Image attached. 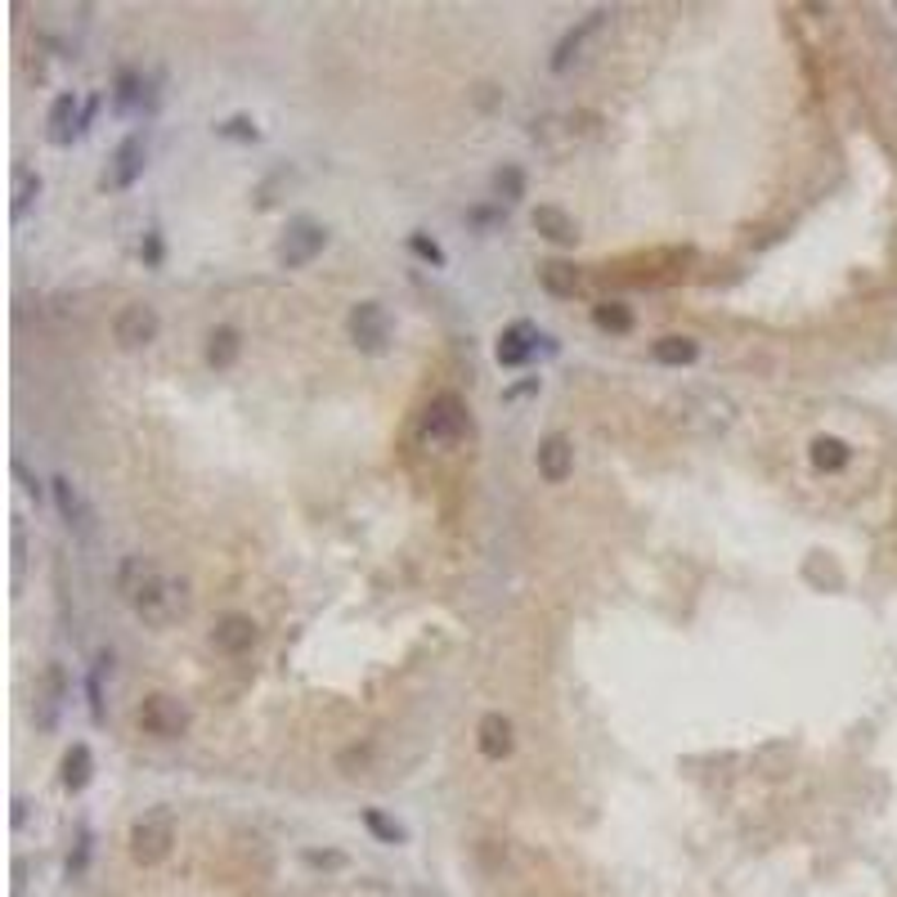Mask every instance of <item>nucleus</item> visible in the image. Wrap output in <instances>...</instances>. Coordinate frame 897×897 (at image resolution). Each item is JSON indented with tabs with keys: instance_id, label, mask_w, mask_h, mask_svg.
<instances>
[{
	"instance_id": "nucleus-25",
	"label": "nucleus",
	"mask_w": 897,
	"mask_h": 897,
	"mask_svg": "<svg viewBox=\"0 0 897 897\" xmlns=\"http://www.w3.org/2000/svg\"><path fill=\"white\" fill-rule=\"evenodd\" d=\"M139 100H145V77H139L135 68H122L117 81H113V108H117V113H130Z\"/></svg>"
},
{
	"instance_id": "nucleus-21",
	"label": "nucleus",
	"mask_w": 897,
	"mask_h": 897,
	"mask_svg": "<svg viewBox=\"0 0 897 897\" xmlns=\"http://www.w3.org/2000/svg\"><path fill=\"white\" fill-rule=\"evenodd\" d=\"M633 310L624 301H597L593 306V327L597 333H610V337H629L633 333Z\"/></svg>"
},
{
	"instance_id": "nucleus-12",
	"label": "nucleus",
	"mask_w": 897,
	"mask_h": 897,
	"mask_svg": "<svg viewBox=\"0 0 897 897\" xmlns=\"http://www.w3.org/2000/svg\"><path fill=\"white\" fill-rule=\"evenodd\" d=\"M571 471H575V445H571V436H561V432L543 436V440H539V476H543L548 485H561V481H571Z\"/></svg>"
},
{
	"instance_id": "nucleus-3",
	"label": "nucleus",
	"mask_w": 897,
	"mask_h": 897,
	"mask_svg": "<svg viewBox=\"0 0 897 897\" xmlns=\"http://www.w3.org/2000/svg\"><path fill=\"white\" fill-rule=\"evenodd\" d=\"M467 432H471V409H467V400L453 395V391L436 395V400L427 404V413H422V422H417L422 445H436V449H440V445H458Z\"/></svg>"
},
{
	"instance_id": "nucleus-4",
	"label": "nucleus",
	"mask_w": 897,
	"mask_h": 897,
	"mask_svg": "<svg viewBox=\"0 0 897 897\" xmlns=\"http://www.w3.org/2000/svg\"><path fill=\"white\" fill-rule=\"evenodd\" d=\"M171 843H175V817H171V808H149L145 817H139L135 826H130V858L139 862V866H158V862H166V853H171Z\"/></svg>"
},
{
	"instance_id": "nucleus-11",
	"label": "nucleus",
	"mask_w": 897,
	"mask_h": 897,
	"mask_svg": "<svg viewBox=\"0 0 897 897\" xmlns=\"http://www.w3.org/2000/svg\"><path fill=\"white\" fill-rule=\"evenodd\" d=\"M256 620L252 616H239V610H229V616H220L216 620V629H211V646L220 651V655H248L252 646H256Z\"/></svg>"
},
{
	"instance_id": "nucleus-33",
	"label": "nucleus",
	"mask_w": 897,
	"mask_h": 897,
	"mask_svg": "<svg viewBox=\"0 0 897 897\" xmlns=\"http://www.w3.org/2000/svg\"><path fill=\"white\" fill-rule=\"evenodd\" d=\"M139 256H145V265H162V233L158 229L145 233V248H139Z\"/></svg>"
},
{
	"instance_id": "nucleus-7",
	"label": "nucleus",
	"mask_w": 897,
	"mask_h": 897,
	"mask_svg": "<svg viewBox=\"0 0 897 897\" xmlns=\"http://www.w3.org/2000/svg\"><path fill=\"white\" fill-rule=\"evenodd\" d=\"M327 248V229L310 216H297L288 229H283V243H278V265L283 269H306L319 252Z\"/></svg>"
},
{
	"instance_id": "nucleus-5",
	"label": "nucleus",
	"mask_w": 897,
	"mask_h": 897,
	"mask_svg": "<svg viewBox=\"0 0 897 897\" xmlns=\"http://www.w3.org/2000/svg\"><path fill=\"white\" fill-rule=\"evenodd\" d=\"M139 732H149V736H158V740H180V736H188V723H194V714H188V704L184 700H175V695H166V691H153V695H145L139 700Z\"/></svg>"
},
{
	"instance_id": "nucleus-36",
	"label": "nucleus",
	"mask_w": 897,
	"mask_h": 897,
	"mask_svg": "<svg viewBox=\"0 0 897 897\" xmlns=\"http://www.w3.org/2000/svg\"><path fill=\"white\" fill-rule=\"evenodd\" d=\"M498 216H503V207H476V211H471L467 220H471V225H494Z\"/></svg>"
},
{
	"instance_id": "nucleus-34",
	"label": "nucleus",
	"mask_w": 897,
	"mask_h": 897,
	"mask_svg": "<svg viewBox=\"0 0 897 897\" xmlns=\"http://www.w3.org/2000/svg\"><path fill=\"white\" fill-rule=\"evenodd\" d=\"M526 395H539V377H526V382H516L503 391V404H516V400H526Z\"/></svg>"
},
{
	"instance_id": "nucleus-27",
	"label": "nucleus",
	"mask_w": 897,
	"mask_h": 897,
	"mask_svg": "<svg viewBox=\"0 0 897 897\" xmlns=\"http://www.w3.org/2000/svg\"><path fill=\"white\" fill-rule=\"evenodd\" d=\"M364 826H368V835H372L377 843H404V839H409V830H404L395 817H387L382 808H364Z\"/></svg>"
},
{
	"instance_id": "nucleus-17",
	"label": "nucleus",
	"mask_w": 897,
	"mask_h": 897,
	"mask_svg": "<svg viewBox=\"0 0 897 897\" xmlns=\"http://www.w3.org/2000/svg\"><path fill=\"white\" fill-rule=\"evenodd\" d=\"M239 355H243V333H239V327H229V323L211 327V333H207V364L216 372H225V368L239 364Z\"/></svg>"
},
{
	"instance_id": "nucleus-13",
	"label": "nucleus",
	"mask_w": 897,
	"mask_h": 897,
	"mask_svg": "<svg viewBox=\"0 0 897 897\" xmlns=\"http://www.w3.org/2000/svg\"><path fill=\"white\" fill-rule=\"evenodd\" d=\"M81 104H77V94H59V100L50 104V117H45V139H50L55 149H68L72 139L81 135Z\"/></svg>"
},
{
	"instance_id": "nucleus-20",
	"label": "nucleus",
	"mask_w": 897,
	"mask_h": 897,
	"mask_svg": "<svg viewBox=\"0 0 897 897\" xmlns=\"http://www.w3.org/2000/svg\"><path fill=\"white\" fill-rule=\"evenodd\" d=\"M539 283L548 297H575L579 292V269L571 261H543L539 265Z\"/></svg>"
},
{
	"instance_id": "nucleus-10",
	"label": "nucleus",
	"mask_w": 897,
	"mask_h": 897,
	"mask_svg": "<svg viewBox=\"0 0 897 897\" xmlns=\"http://www.w3.org/2000/svg\"><path fill=\"white\" fill-rule=\"evenodd\" d=\"M539 346H543V333L534 323H511V327H503L498 333V346H494V359L503 364V368H526L534 355H539Z\"/></svg>"
},
{
	"instance_id": "nucleus-35",
	"label": "nucleus",
	"mask_w": 897,
	"mask_h": 897,
	"mask_svg": "<svg viewBox=\"0 0 897 897\" xmlns=\"http://www.w3.org/2000/svg\"><path fill=\"white\" fill-rule=\"evenodd\" d=\"M85 858H90V830H81V839H77V858H68V875H81Z\"/></svg>"
},
{
	"instance_id": "nucleus-9",
	"label": "nucleus",
	"mask_w": 897,
	"mask_h": 897,
	"mask_svg": "<svg viewBox=\"0 0 897 897\" xmlns=\"http://www.w3.org/2000/svg\"><path fill=\"white\" fill-rule=\"evenodd\" d=\"M158 333H162V314L149 301H130L113 319V337H117L122 350H145V346L158 342Z\"/></svg>"
},
{
	"instance_id": "nucleus-31",
	"label": "nucleus",
	"mask_w": 897,
	"mask_h": 897,
	"mask_svg": "<svg viewBox=\"0 0 897 897\" xmlns=\"http://www.w3.org/2000/svg\"><path fill=\"white\" fill-rule=\"evenodd\" d=\"M409 248H413V256H422V261H427V265H436V269H445V248L436 243V239H427V233H422V229H413L409 233Z\"/></svg>"
},
{
	"instance_id": "nucleus-23",
	"label": "nucleus",
	"mask_w": 897,
	"mask_h": 897,
	"mask_svg": "<svg viewBox=\"0 0 897 897\" xmlns=\"http://www.w3.org/2000/svg\"><path fill=\"white\" fill-rule=\"evenodd\" d=\"M808 458H813L817 471H830V476H835V471H843L848 462H853V449H848V440H839V436H817Z\"/></svg>"
},
{
	"instance_id": "nucleus-29",
	"label": "nucleus",
	"mask_w": 897,
	"mask_h": 897,
	"mask_svg": "<svg viewBox=\"0 0 897 897\" xmlns=\"http://www.w3.org/2000/svg\"><path fill=\"white\" fill-rule=\"evenodd\" d=\"M36 194H41V175L36 171H27V166H19L14 171V203H10V211H14V220L36 203Z\"/></svg>"
},
{
	"instance_id": "nucleus-24",
	"label": "nucleus",
	"mask_w": 897,
	"mask_h": 897,
	"mask_svg": "<svg viewBox=\"0 0 897 897\" xmlns=\"http://www.w3.org/2000/svg\"><path fill=\"white\" fill-rule=\"evenodd\" d=\"M59 704H64V669L50 665L45 669V691H41V714H36V727L41 732H55V718H59Z\"/></svg>"
},
{
	"instance_id": "nucleus-16",
	"label": "nucleus",
	"mask_w": 897,
	"mask_h": 897,
	"mask_svg": "<svg viewBox=\"0 0 897 897\" xmlns=\"http://www.w3.org/2000/svg\"><path fill=\"white\" fill-rule=\"evenodd\" d=\"M476 745H481V754L485 759H507L511 754V745H516V732H511V718H503V714H485L481 718V727H476Z\"/></svg>"
},
{
	"instance_id": "nucleus-14",
	"label": "nucleus",
	"mask_w": 897,
	"mask_h": 897,
	"mask_svg": "<svg viewBox=\"0 0 897 897\" xmlns=\"http://www.w3.org/2000/svg\"><path fill=\"white\" fill-rule=\"evenodd\" d=\"M534 229H539V239H548V243H556V248H575L579 243V225L571 220V216H565L561 207H534Z\"/></svg>"
},
{
	"instance_id": "nucleus-32",
	"label": "nucleus",
	"mask_w": 897,
	"mask_h": 897,
	"mask_svg": "<svg viewBox=\"0 0 897 897\" xmlns=\"http://www.w3.org/2000/svg\"><path fill=\"white\" fill-rule=\"evenodd\" d=\"M306 866H314V871H342L346 858L333 853V848H310V853H306Z\"/></svg>"
},
{
	"instance_id": "nucleus-8",
	"label": "nucleus",
	"mask_w": 897,
	"mask_h": 897,
	"mask_svg": "<svg viewBox=\"0 0 897 897\" xmlns=\"http://www.w3.org/2000/svg\"><path fill=\"white\" fill-rule=\"evenodd\" d=\"M346 327H350V342L364 355H387V346H391V314H387L382 301H359L350 310Z\"/></svg>"
},
{
	"instance_id": "nucleus-22",
	"label": "nucleus",
	"mask_w": 897,
	"mask_h": 897,
	"mask_svg": "<svg viewBox=\"0 0 897 897\" xmlns=\"http://www.w3.org/2000/svg\"><path fill=\"white\" fill-rule=\"evenodd\" d=\"M651 359L665 364V368H687V364L700 359V342L695 337H659L651 346Z\"/></svg>"
},
{
	"instance_id": "nucleus-6",
	"label": "nucleus",
	"mask_w": 897,
	"mask_h": 897,
	"mask_svg": "<svg viewBox=\"0 0 897 897\" xmlns=\"http://www.w3.org/2000/svg\"><path fill=\"white\" fill-rule=\"evenodd\" d=\"M145 162H149V139H145V130H130L113 149L108 171L100 175V188L104 194H122V188H130L139 175H145Z\"/></svg>"
},
{
	"instance_id": "nucleus-26",
	"label": "nucleus",
	"mask_w": 897,
	"mask_h": 897,
	"mask_svg": "<svg viewBox=\"0 0 897 897\" xmlns=\"http://www.w3.org/2000/svg\"><path fill=\"white\" fill-rule=\"evenodd\" d=\"M494 194H498V207L503 203H521L526 198V171L516 166V162H503L494 171Z\"/></svg>"
},
{
	"instance_id": "nucleus-28",
	"label": "nucleus",
	"mask_w": 897,
	"mask_h": 897,
	"mask_svg": "<svg viewBox=\"0 0 897 897\" xmlns=\"http://www.w3.org/2000/svg\"><path fill=\"white\" fill-rule=\"evenodd\" d=\"M113 665V651H100V659H94V669H90V682H85V691H90V718L94 723H104V669Z\"/></svg>"
},
{
	"instance_id": "nucleus-19",
	"label": "nucleus",
	"mask_w": 897,
	"mask_h": 897,
	"mask_svg": "<svg viewBox=\"0 0 897 897\" xmlns=\"http://www.w3.org/2000/svg\"><path fill=\"white\" fill-rule=\"evenodd\" d=\"M90 777H94V754H90L85 740H77V745L64 754V790H68V794H81V790L90 785Z\"/></svg>"
},
{
	"instance_id": "nucleus-18",
	"label": "nucleus",
	"mask_w": 897,
	"mask_h": 897,
	"mask_svg": "<svg viewBox=\"0 0 897 897\" xmlns=\"http://www.w3.org/2000/svg\"><path fill=\"white\" fill-rule=\"evenodd\" d=\"M50 490H55V503H59V516H64V521H68V530L85 534V530H90V507L81 503L77 485H72L68 476H55V481H50Z\"/></svg>"
},
{
	"instance_id": "nucleus-2",
	"label": "nucleus",
	"mask_w": 897,
	"mask_h": 897,
	"mask_svg": "<svg viewBox=\"0 0 897 897\" xmlns=\"http://www.w3.org/2000/svg\"><path fill=\"white\" fill-rule=\"evenodd\" d=\"M669 422L691 436H723L736 422V400L718 387H687L669 400Z\"/></svg>"
},
{
	"instance_id": "nucleus-15",
	"label": "nucleus",
	"mask_w": 897,
	"mask_h": 897,
	"mask_svg": "<svg viewBox=\"0 0 897 897\" xmlns=\"http://www.w3.org/2000/svg\"><path fill=\"white\" fill-rule=\"evenodd\" d=\"M606 19H610V14H606V10H597V14H588L579 27L565 32V36H561V45L552 50V72H565V68H571V64L579 59V50H584V41H588L593 32H601V23H606Z\"/></svg>"
},
{
	"instance_id": "nucleus-30",
	"label": "nucleus",
	"mask_w": 897,
	"mask_h": 897,
	"mask_svg": "<svg viewBox=\"0 0 897 897\" xmlns=\"http://www.w3.org/2000/svg\"><path fill=\"white\" fill-rule=\"evenodd\" d=\"M216 135L220 139H239V145H256V139H261V126L252 122V117H225V122H216Z\"/></svg>"
},
{
	"instance_id": "nucleus-1",
	"label": "nucleus",
	"mask_w": 897,
	"mask_h": 897,
	"mask_svg": "<svg viewBox=\"0 0 897 897\" xmlns=\"http://www.w3.org/2000/svg\"><path fill=\"white\" fill-rule=\"evenodd\" d=\"M117 593L149 629H166L188 610V584L166 575L153 556H126L117 571Z\"/></svg>"
}]
</instances>
